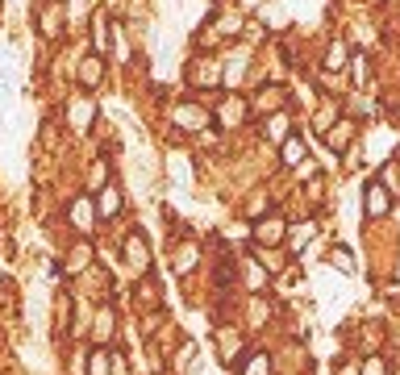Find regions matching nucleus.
I'll use <instances>...</instances> for the list:
<instances>
[{
	"label": "nucleus",
	"mask_w": 400,
	"mask_h": 375,
	"mask_svg": "<svg viewBox=\"0 0 400 375\" xmlns=\"http://www.w3.org/2000/svg\"><path fill=\"white\" fill-rule=\"evenodd\" d=\"M246 284H250V288H263V284H267L263 267H255V263H250V267H246Z\"/></svg>",
	"instance_id": "18"
},
{
	"label": "nucleus",
	"mask_w": 400,
	"mask_h": 375,
	"mask_svg": "<svg viewBox=\"0 0 400 375\" xmlns=\"http://www.w3.org/2000/svg\"><path fill=\"white\" fill-rule=\"evenodd\" d=\"M329 263H338V267H342L346 276L355 271V258H350V250H342V246H338V250H329Z\"/></svg>",
	"instance_id": "16"
},
{
	"label": "nucleus",
	"mask_w": 400,
	"mask_h": 375,
	"mask_svg": "<svg viewBox=\"0 0 400 375\" xmlns=\"http://www.w3.org/2000/svg\"><path fill=\"white\" fill-rule=\"evenodd\" d=\"M196 88H213L217 84V67L213 63H200V67H192V75H188Z\"/></svg>",
	"instance_id": "10"
},
{
	"label": "nucleus",
	"mask_w": 400,
	"mask_h": 375,
	"mask_svg": "<svg viewBox=\"0 0 400 375\" xmlns=\"http://www.w3.org/2000/svg\"><path fill=\"white\" fill-rule=\"evenodd\" d=\"M342 59H346V55H342V46H329V67H338Z\"/></svg>",
	"instance_id": "23"
},
{
	"label": "nucleus",
	"mask_w": 400,
	"mask_h": 375,
	"mask_svg": "<svg viewBox=\"0 0 400 375\" xmlns=\"http://www.w3.org/2000/svg\"><path fill=\"white\" fill-rule=\"evenodd\" d=\"M350 71H355V75H350L355 84H363V80H367V63H363V59H355V63H350Z\"/></svg>",
	"instance_id": "21"
},
{
	"label": "nucleus",
	"mask_w": 400,
	"mask_h": 375,
	"mask_svg": "<svg viewBox=\"0 0 400 375\" xmlns=\"http://www.w3.org/2000/svg\"><path fill=\"white\" fill-rule=\"evenodd\" d=\"M242 375H271V359H267V354H255V359L246 363V371H242Z\"/></svg>",
	"instance_id": "15"
},
{
	"label": "nucleus",
	"mask_w": 400,
	"mask_h": 375,
	"mask_svg": "<svg viewBox=\"0 0 400 375\" xmlns=\"http://www.w3.org/2000/svg\"><path fill=\"white\" fill-rule=\"evenodd\" d=\"M217 117H221V125H242V121H246V100H242V96H234V100H225Z\"/></svg>",
	"instance_id": "7"
},
{
	"label": "nucleus",
	"mask_w": 400,
	"mask_h": 375,
	"mask_svg": "<svg viewBox=\"0 0 400 375\" xmlns=\"http://www.w3.org/2000/svg\"><path fill=\"white\" fill-rule=\"evenodd\" d=\"M125 263L134 267L138 276H142V271H150V246H146L142 230H129V238H125Z\"/></svg>",
	"instance_id": "1"
},
{
	"label": "nucleus",
	"mask_w": 400,
	"mask_h": 375,
	"mask_svg": "<svg viewBox=\"0 0 400 375\" xmlns=\"http://www.w3.org/2000/svg\"><path fill=\"white\" fill-rule=\"evenodd\" d=\"M96 213H100V217H117V213H121V192H117L113 184H105V188H100Z\"/></svg>",
	"instance_id": "6"
},
{
	"label": "nucleus",
	"mask_w": 400,
	"mask_h": 375,
	"mask_svg": "<svg viewBox=\"0 0 400 375\" xmlns=\"http://www.w3.org/2000/svg\"><path fill=\"white\" fill-rule=\"evenodd\" d=\"M109 184V163H96L92 167V188H105Z\"/></svg>",
	"instance_id": "19"
},
{
	"label": "nucleus",
	"mask_w": 400,
	"mask_h": 375,
	"mask_svg": "<svg viewBox=\"0 0 400 375\" xmlns=\"http://www.w3.org/2000/svg\"><path fill=\"white\" fill-rule=\"evenodd\" d=\"M234 354H238V334H221V359L229 363Z\"/></svg>",
	"instance_id": "17"
},
{
	"label": "nucleus",
	"mask_w": 400,
	"mask_h": 375,
	"mask_svg": "<svg viewBox=\"0 0 400 375\" xmlns=\"http://www.w3.org/2000/svg\"><path fill=\"white\" fill-rule=\"evenodd\" d=\"M363 204H367V213H371V217H384V213H388V204H392V196H388V188L384 184H367L363 188Z\"/></svg>",
	"instance_id": "2"
},
{
	"label": "nucleus",
	"mask_w": 400,
	"mask_h": 375,
	"mask_svg": "<svg viewBox=\"0 0 400 375\" xmlns=\"http://www.w3.org/2000/svg\"><path fill=\"white\" fill-rule=\"evenodd\" d=\"M88 375H109V354H105V350H92V359H88Z\"/></svg>",
	"instance_id": "14"
},
{
	"label": "nucleus",
	"mask_w": 400,
	"mask_h": 375,
	"mask_svg": "<svg viewBox=\"0 0 400 375\" xmlns=\"http://www.w3.org/2000/svg\"><path fill=\"white\" fill-rule=\"evenodd\" d=\"M92 46H96V55L105 59V50H109V25H105V17H92Z\"/></svg>",
	"instance_id": "9"
},
{
	"label": "nucleus",
	"mask_w": 400,
	"mask_h": 375,
	"mask_svg": "<svg viewBox=\"0 0 400 375\" xmlns=\"http://www.w3.org/2000/svg\"><path fill=\"white\" fill-rule=\"evenodd\" d=\"M359 375H388V367H384V359H367L359 367Z\"/></svg>",
	"instance_id": "20"
},
{
	"label": "nucleus",
	"mask_w": 400,
	"mask_h": 375,
	"mask_svg": "<svg viewBox=\"0 0 400 375\" xmlns=\"http://www.w3.org/2000/svg\"><path fill=\"white\" fill-rule=\"evenodd\" d=\"M255 238L267 242V246H275V238H284V221H259L255 226Z\"/></svg>",
	"instance_id": "11"
},
{
	"label": "nucleus",
	"mask_w": 400,
	"mask_h": 375,
	"mask_svg": "<svg viewBox=\"0 0 400 375\" xmlns=\"http://www.w3.org/2000/svg\"><path fill=\"white\" fill-rule=\"evenodd\" d=\"M109 334H113V309H100L96 313V338L109 342Z\"/></svg>",
	"instance_id": "12"
},
{
	"label": "nucleus",
	"mask_w": 400,
	"mask_h": 375,
	"mask_svg": "<svg viewBox=\"0 0 400 375\" xmlns=\"http://www.w3.org/2000/svg\"><path fill=\"white\" fill-rule=\"evenodd\" d=\"M92 221H96L92 200H88V196H79V200L71 204V226H79V230H92Z\"/></svg>",
	"instance_id": "8"
},
{
	"label": "nucleus",
	"mask_w": 400,
	"mask_h": 375,
	"mask_svg": "<svg viewBox=\"0 0 400 375\" xmlns=\"http://www.w3.org/2000/svg\"><path fill=\"white\" fill-rule=\"evenodd\" d=\"M350 130H355L350 121H338V125L329 130V150H342V146H346V138H350Z\"/></svg>",
	"instance_id": "13"
},
{
	"label": "nucleus",
	"mask_w": 400,
	"mask_h": 375,
	"mask_svg": "<svg viewBox=\"0 0 400 375\" xmlns=\"http://www.w3.org/2000/svg\"><path fill=\"white\" fill-rule=\"evenodd\" d=\"M329 121H338V109H329V104H325V113L317 117V130H329Z\"/></svg>",
	"instance_id": "22"
},
{
	"label": "nucleus",
	"mask_w": 400,
	"mask_h": 375,
	"mask_svg": "<svg viewBox=\"0 0 400 375\" xmlns=\"http://www.w3.org/2000/svg\"><path fill=\"white\" fill-rule=\"evenodd\" d=\"M305 154H309V142L300 138V134H288V138H284V146H279V158H284L288 167H300V163H305Z\"/></svg>",
	"instance_id": "3"
},
{
	"label": "nucleus",
	"mask_w": 400,
	"mask_h": 375,
	"mask_svg": "<svg viewBox=\"0 0 400 375\" xmlns=\"http://www.w3.org/2000/svg\"><path fill=\"white\" fill-rule=\"evenodd\" d=\"M175 125H184V130H200V125H209V113H205V109H196V104H175Z\"/></svg>",
	"instance_id": "4"
},
{
	"label": "nucleus",
	"mask_w": 400,
	"mask_h": 375,
	"mask_svg": "<svg viewBox=\"0 0 400 375\" xmlns=\"http://www.w3.org/2000/svg\"><path fill=\"white\" fill-rule=\"evenodd\" d=\"M100 80H105V59H100V55L84 59V63H79V84H84V88H100Z\"/></svg>",
	"instance_id": "5"
}]
</instances>
